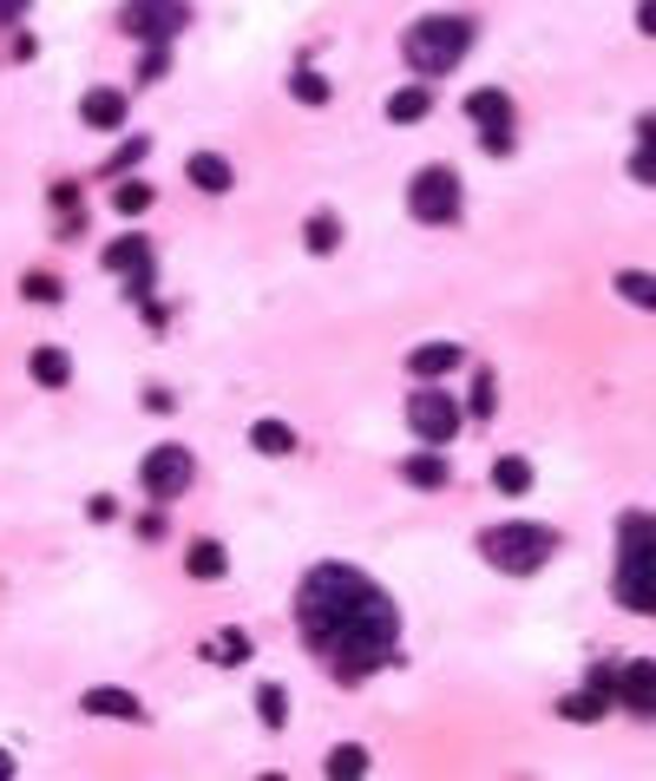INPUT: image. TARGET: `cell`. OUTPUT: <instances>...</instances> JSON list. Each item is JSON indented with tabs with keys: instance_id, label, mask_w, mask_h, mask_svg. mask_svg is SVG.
<instances>
[{
	"instance_id": "cell-1",
	"label": "cell",
	"mask_w": 656,
	"mask_h": 781,
	"mask_svg": "<svg viewBox=\"0 0 656 781\" xmlns=\"http://www.w3.org/2000/svg\"><path fill=\"white\" fill-rule=\"evenodd\" d=\"M296 624H302V644L342 677V684H361L375 677L388 657H394V638H401V611L394 598L361 572V565H315L296 592Z\"/></svg>"
},
{
	"instance_id": "cell-2",
	"label": "cell",
	"mask_w": 656,
	"mask_h": 781,
	"mask_svg": "<svg viewBox=\"0 0 656 781\" xmlns=\"http://www.w3.org/2000/svg\"><path fill=\"white\" fill-rule=\"evenodd\" d=\"M473 39H480V20H467V13H427V20H414L401 33V59H407L414 79H447L473 53Z\"/></svg>"
},
{
	"instance_id": "cell-3",
	"label": "cell",
	"mask_w": 656,
	"mask_h": 781,
	"mask_svg": "<svg viewBox=\"0 0 656 781\" xmlns=\"http://www.w3.org/2000/svg\"><path fill=\"white\" fill-rule=\"evenodd\" d=\"M624 611L656 618V513H624L618 519V578H611Z\"/></svg>"
},
{
	"instance_id": "cell-4",
	"label": "cell",
	"mask_w": 656,
	"mask_h": 781,
	"mask_svg": "<svg viewBox=\"0 0 656 781\" xmlns=\"http://www.w3.org/2000/svg\"><path fill=\"white\" fill-rule=\"evenodd\" d=\"M552 552H559V532H552V526H539V519H499V526H486V532H480V559H486L493 572H506V578L539 572Z\"/></svg>"
},
{
	"instance_id": "cell-5",
	"label": "cell",
	"mask_w": 656,
	"mask_h": 781,
	"mask_svg": "<svg viewBox=\"0 0 656 781\" xmlns=\"http://www.w3.org/2000/svg\"><path fill=\"white\" fill-rule=\"evenodd\" d=\"M407 210H414V223H460V210H467L460 171L453 164H421L407 177Z\"/></svg>"
},
{
	"instance_id": "cell-6",
	"label": "cell",
	"mask_w": 656,
	"mask_h": 781,
	"mask_svg": "<svg viewBox=\"0 0 656 781\" xmlns=\"http://www.w3.org/2000/svg\"><path fill=\"white\" fill-rule=\"evenodd\" d=\"M191 480H197V453L191 447H177V440H164V447H151L145 453V467H138V486H145V499H184L191 493Z\"/></svg>"
},
{
	"instance_id": "cell-7",
	"label": "cell",
	"mask_w": 656,
	"mask_h": 781,
	"mask_svg": "<svg viewBox=\"0 0 656 781\" xmlns=\"http://www.w3.org/2000/svg\"><path fill=\"white\" fill-rule=\"evenodd\" d=\"M184 20H191L184 0H125L118 7V33L138 39V46H171L184 33Z\"/></svg>"
},
{
	"instance_id": "cell-8",
	"label": "cell",
	"mask_w": 656,
	"mask_h": 781,
	"mask_svg": "<svg viewBox=\"0 0 656 781\" xmlns=\"http://www.w3.org/2000/svg\"><path fill=\"white\" fill-rule=\"evenodd\" d=\"M407 427H414V440H421V447H447V440L460 434V401H453V394H440L434 381H421V388L407 394Z\"/></svg>"
},
{
	"instance_id": "cell-9",
	"label": "cell",
	"mask_w": 656,
	"mask_h": 781,
	"mask_svg": "<svg viewBox=\"0 0 656 781\" xmlns=\"http://www.w3.org/2000/svg\"><path fill=\"white\" fill-rule=\"evenodd\" d=\"M467 118L480 125V138H486V151H493V158H506V151L519 145V112H513V92L480 85V92L467 99Z\"/></svg>"
},
{
	"instance_id": "cell-10",
	"label": "cell",
	"mask_w": 656,
	"mask_h": 781,
	"mask_svg": "<svg viewBox=\"0 0 656 781\" xmlns=\"http://www.w3.org/2000/svg\"><path fill=\"white\" fill-rule=\"evenodd\" d=\"M105 269H112V276L125 283V296L145 309V302H151V276H158V243L131 230V237H118V243L105 250Z\"/></svg>"
},
{
	"instance_id": "cell-11",
	"label": "cell",
	"mask_w": 656,
	"mask_h": 781,
	"mask_svg": "<svg viewBox=\"0 0 656 781\" xmlns=\"http://www.w3.org/2000/svg\"><path fill=\"white\" fill-rule=\"evenodd\" d=\"M611 703H618V670H591V677H585V690L559 697V716H565V723H598Z\"/></svg>"
},
{
	"instance_id": "cell-12",
	"label": "cell",
	"mask_w": 656,
	"mask_h": 781,
	"mask_svg": "<svg viewBox=\"0 0 656 781\" xmlns=\"http://www.w3.org/2000/svg\"><path fill=\"white\" fill-rule=\"evenodd\" d=\"M79 118H85L92 131H125V118H131V99H125L118 85H85V99H79Z\"/></svg>"
},
{
	"instance_id": "cell-13",
	"label": "cell",
	"mask_w": 656,
	"mask_h": 781,
	"mask_svg": "<svg viewBox=\"0 0 656 781\" xmlns=\"http://www.w3.org/2000/svg\"><path fill=\"white\" fill-rule=\"evenodd\" d=\"M184 177H191V191H204V197H223V191L237 184V164H230L223 151H191V158H184Z\"/></svg>"
},
{
	"instance_id": "cell-14",
	"label": "cell",
	"mask_w": 656,
	"mask_h": 781,
	"mask_svg": "<svg viewBox=\"0 0 656 781\" xmlns=\"http://www.w3.org/2000/svg\"><path fill=\"white\" fill-rule=\"evenodd\" d=\"M618 703L631 710V716H656V664H624L618 670Z\"/></svg>"
},
{
	"instance_id": "cell-15",
	"label": "cell",
	"mask_w": 656,
	"mask_h": 781,
	"mask_svg": "<svg viewBox=\"0 0 656 781\" xmlns=\"http://www.w3.org/2000/svg\"><path fill=\"white\" fill-rule=\"evenodd\" d=\"M460 361H467V348H460V342H421V348L407 355V375H414V381H440V375H447V368H460Z\"/></svg>"
},
{
	"instance_id": "cell-16",
	"label": "cell",
	"mask_w": 656,
	"mask_h": 781,
	"mask_svg": "<svg viewBox=\"0 0 656 781\" xmlns=\"http://www.w3.org/2000/svg\"><path fill=\"white\" fill-rule=\"evenodd\" d=\"M447 473H453V467H447V453H440V447H421V453H407V460H401V480H407V486H421V493H440V486H447Z\"/></svg>"
},
{
	"instance_id": "cell-17",
	"label": "cell",
	"mask_w": 656,
	"mask_h": 781,
	"mask_svg": "<svg viewBox=\"0 0 656 781\" xmlns=\"http://www.w3.org/2000/svg\"><path fill=\"white\" fill-rule=\"evenodd\" d=\"M230 572V552H223V539H191V552H184V578H197V585H217Z\"/></svg>"
},
{
	"instance_id": "cell-18",
	"label": "cell",
	"mask_w": 656,
	"mask_h": 781,
	"mask_svg": "<svg viewBox=\"0 0 656 781\" xmlns=\"http://www.w3.org/2000/svg\"><path fill=\"white\" fill-rule=\"evenodd\" d=\"M302 250H309V256H335V250H342V217H335V210H309Z\"/></svg>"
},
{
	"instance_id": "cell-19",
	"label": "cell",
	"mask_w": 656,
	"mask_h": 781,
	"mask_svg": "<svg viewBox=\"0 0 656 781\" xmlns=\"http://www.w3.org/2000/svg\"><path fill=\"white\" fill-rule=\"evenodd\" d=\"M26 375H33L39 388H66V381H72V355L46 342V348H33V355H26Z\"/></svg>"
},
{
	"instance_id": "cell-20",
	"label": "cell",
	"mask_w": 656,
	"mask_h": 781,
	"mask_svg": "<svg viewBox=\"0 0 656 781\" xmlns=\"http://www.w3.org/2000/svg\"><path fill=\"white\" fill-rule=\"evenodd\" d=\"M250 447H256L263 460H283V453H296V427L276 421V414H269V421H250Z\"/></svg>"
},
{
	"instance_id": "cell-21",
	"label": "cell",
	"mask_w": 656,
	"mask_h": 781,
	"mask_svg": "<svg viewBox=\"0 0 656 781\" xmlns=\"http://www.w3.org/2000/svg\"><path fill=\"white\" fill-rule=\"evenodd\" d=\"M427 112H434V92H427V79H414V85H401V92L388 99V118H394V125H421Z\"/></svg>"
},
{
	"instance_id": "cell-22",
	"label": "cell",
	"mask_w": 656,
	"mask_h": 781,
	"mask_svg": "<svg viewBox=\"0 0 656 781\" xmlns=\"http://www.w3.org/2000/svg\"><path fill=\"white\" fill-rule=\"evenodd\" d=\"M532 480H539V473H532L526 453H499V460H493V486H499V493L519 499V493H532Z\"/></svg>"
},
{
	"instance_id": "cell-23",
	"label": "cell",
	"mask_w": 656,
	"mask_h": 781,
	"mask_svg": "<svg viewBox=\"0 0 656 781\" xmlns=\"http://www.w3.org/2000/svg\"><path fill=\"white\" fill-rule=\"evenodd\" d=\"M79 710H85V716H118V723H131V716H138V697H131V690H85Z\"/></svg>"
},
{
	"instance_id": "cell-24",
	"label": "cell",
	"mask_w": 656,
	"mask_h": 781,
	"mask_svg": "<svg viewBox=\"0 0 656 781\" xmlns=\"http://www.w3.org/2000/svg\"><path fill=\"white\" fill-rule=\"evenodd\" d=\"M611 289H618L624 302H637V309H656V276H651V269H618Z\"/></svg>"
},
{
	"instance_id": "cell-25",
	"label": "cell",
	"mask_w": 656,
	"mask_h": 781,
	"mask_svg": "<svg viewBox=\"0 0 656 781\" xmlns=\"http://www.w3.org/2000/svg\"><path fill=\"white\" fill-rule=\"evenodd\" d=\"M631 177L637 184H656V112L637 118V158H631Z\"/></svg>"
},
{
	"instance_id": "cell-26",
	"label": "cell",
	"mask_w": 656,
	"mask_h": 781,
	"mask_svg": "<svg viewBox=\"0 0 656 781\" xmlns=\"http://www.w3.org/2000/svg\"><path fill=\"white\" fill-rule=\"evenodd\" d=\"M289 92H296L302 105H329V99H335V85H329V72H315L309 59L296 66V79H289Z\"/></svg>"
},
{
	"instance_id": "cell-27",
	"label": "cell",
	"mask_w": 656,
	"mask_h": 781,
	"mask_svg": "<svg viewBox=\"0 0 656 781\" xmlns=\"http://www.w3.org/2000/svg\"><path fill=\"white\" fill-rule=\"evenodd\" d=\"M256 716H263V730H283L289 723V690L283 684H256Z\"/></svg>"
},
{
	"instance_id": "cell-28",
	"label": "cell",
	"mask_w": 656,
	"mask_h": 781,
	"mask_svg": "<svg viewBox=\"0 0 656 781\" xmlns=\"http://www.w3.org/2000/svg\"><path fill=\"white\" fill-rule=\"evenodd\" d=\"M145 158H151V138H145V131H131V138H125V145L105 158V177H118V171H138Z\"/></svg>"
},
{
	"instance_id": "cell-29",
	"label": "cell",
	"mask_w": 656,
	"mask_h": 781,
	"mask_svg": "<svg viewBox=\"0 0 656 781\" xmlns=\"http://www.w3.org/2000/svg\"><path fill=\"white\" fill-rule=\"evenodd\" d=\"M112 210H118V217H145V210H151V184H145V177H125V184L112 191Z\"/></svg>"
},
{
	"instance_id": "cell-30",
	"label": "cell",
	"mask_w": 656,
	"mask_h": 781,
	"mask_svg": "<svg viewBox=\"0 0 656 781\" xmlns=\"http://www.w3.org/2000/svg\"><path fill=\"white\" fill-rule=\"evenodd\" d=\"M20 296H26V302H39V309H53V302H66V283H59V276H46V269H33V276H20Z\"/></svg>"
},
{
	"instance_id": "cell-31",
	"label": "cell",
	"mask_w": 656,
	"mask_h": 781,
	"mask_svg": "<svg viewBox=\"0 0 656 781\" xmlns=\"http://www.w3.org/2000/svg\"><path fill=\"white\" fill-rule=\"evenodd\" d=\"M53 210H59L66 237H79V223H85V210H79V184H53Z\"/></svg>"
},
{
	"instance_id": "cell-32",
	"label": "cell",
	"mask_w": 656,
	"mask_h": 781,
	"mask_svg": "<svg viewBox=\"0 0 656 781\" xmlns=\"http://www.w3.org/2000/svg\"><path fill=\"white\" fill-rule=\"evenodd\" d=\"M204 657H210V664H243V657H250V638H243V631H223V638L204 644Z\"/></svg>"
},
{
	"instance_id": "cell-33",
	"label": "cell",
	"mask_w": 656,
	"mask_h": 781,
	"mask_svg": "<svg viewBox=\"0 0 656 781\" xmlns=\"http://www.w3.org/2000/svg\"><path fill=\"white\" fill-rule=\"evenodd\" d=\"M322 769H329V776H368V749H361V743H342V749H329Z\"/></svg>"
},
{
	"instance_id": "cell-34",
	"label": "cell",
	"mask_w": 656,
	"mask_h": 781,
	"mask_svg": "<svg viewBox=\"0 0 656 781\" xmlns=\"http://www.w3.org/2000/svg\"><path fill=\"white\" fill-rule=\"evenodd\" d=\"M467 407H473L480 421H493V407H499V381H493V368L473 375V401H467Z\"/></svg>"
},
{
	"instance_id": "cell-35",
	"label": "cell",
	"mask_w": 656,
	"mask_h": 781,
	"mask_svg": "<svg viewBox=\"0 0 656 781\" xmlns=\"http://www.w3.org/2000/svg\"><path fill=\"white\" fill-rule=\"evenodd\" d=\"M164 66H171V46H145V59H138V85H158Z\"/></svg>"
},
{
	"instance_id": "cell-36",
	"label": "cell",
	"mask_w": 656,
	"mask_h": 781,
	"mask_svg": "<svg viewBox=\"0 0 656 781\" xmlns=\"http://www.w3.org/2000/svg\"><path fill=\"white\" fill-rule=\"evenodd\" d=\"M138 539H164V506H158V499H151V513L138 519Z\"/></svg>"
},
{
	"instance_id": "cell-37",
	"label": "cell",
	"mask_w": 656,
	"mask_h": 781,
	"mask_svg": "<svg viewBox=\"0 0 656 781\" xmlns=\"http://www.w3.org/2000/svg\"><path fill=\"white\" fill-rule=\"evenodd\" d=\"M33 13V0H0V26H20Z\"/></svg>"
},
{
	"instance_id": "cell-38",
	"label": "cell",
	"mask_w": 656,
	"mask_h": 781,
	"mask_svg": "<svg viewBox=\"0 0 656 781\" xmlns=\"http://www.w3.org/2000/svg\"><path fill=\"white\" fill-rule=\"evenodd\" d=\"M637 33H651V39H656V0H637Z\"/></svg>"
},
{
	"instance_id": "cell-39",
	"label": "cell",
	"mask_w": 656,
	"mask_h": 781,
	"mask_svg": "<svg viewBox=\"0 0 656 781\" xmlns=\"http://www.w3.org/2000/svg\"><path fill=\"white\" fill-rule=\"evenodd\" d=\"M13 776V756H7V749H0V781Z\"/></svg>"
}]
</instances>
